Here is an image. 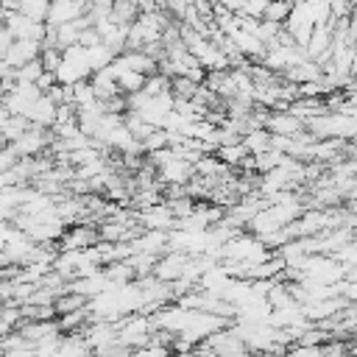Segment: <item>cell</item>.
<instances>
[{
  "label": "cell",
  "instance_id": "cell-1",
  "mask_svg": "<svg viewBox=\"0 0 357 357\" xmlns=\"http://www.w3.org/2000/svg\"><path fill=\"white\" fill-rule=\"evenodd\" d=\"M50 142H53V131H50V128L28 126V131H25L20 139L8 142V145H11V151H14L17 156H39V153H45V151L50 148Z\"/></svg>",
  "mask_w": 357,
  "mask_h": 357
},
{
  "label": "cell",
  "instance_id": "cell-2",
  "mask_svg": "<svg viewBox=\"0 0 357 357\" xmlns=\"http://www.w3.org/2000/svg\"><path fill=\"white\" fill-rule=\"evenodd\" d=\"M187 257H190V254H184V251H178V248L165 251V254L156 259V265H153V276L162 279V282H176V279L184 273Z\"/></svg>",
  "mask_w": 357,
  "mask_h": 357
},
{
  "label": "cell",
  "instance_id": "cell-3",
  "mask_svg": "<svg viewBox=\"0 0 357 357\" xmlns=\"http://www.w3.org/2000/svg\"><path fill=\"white\" fill-rule=\"evenodd\" d=\"M39 50H42V42H31V39H14L6 50V64L20 70L22 64L39 59Z\"/></svg>",
  "mask_w": 357,
  "mask_h": 357
},
{
  "label": "cell",
  "instance_id": "cell-4",
  "mask_svg": "<svg viewBox=\"0 0 357 357\" xmlns=\"http://www.w3.org/2000/svg\"><path fill=\"white\" fill-rule=\"evenodd\" d=\"M56 112H59V106L42 92L33 103H31V109L25 112V117H28V123L31 126H42V128H53V123H56Z\"/></svg>",
  "mask_w": 357,
  "mask_h": 357
},
{
  "label": "cell",
  "instance_id": "cell-5",
  "mask_svg": "<svg viewBox=\"0 0 357 357\" xmlns=\"http://www.w3.org/2000/svg\"><path fill=\"white\" fill-rule=\"evenodd\" d=\"M84 307H89V298H86L84 293L70 290V287H64V290H61V293L53 298L56 318H59V315H67V312H78V310H84Z\"/></svg>",
  "mask_w": 357,
  "mask_h": 357
},
{
  "label": "cell",
  "instance_id": "cell-6",
  "mask_svg": "<svg viewBox=\"0 0 357 357\" xmlns=\"http://www.w3.org/2000/svg\"><path fill=\"white\" fill-rule=\"evenodd\" d=\"M28 126H31V123H28L25 114H8L6 123L0 126V134H3L8 142H14V139H20V137L28 131Z\"/></svg>",
  "mask_w": 357,
  "mask_h": 357
},
{
  "label": "cell",
  "instance_id": "cell-7",
  "mask_svg": "<svg viewBox=\"0 0 357 357\" xmlns=\"http://www.w3.org/2000/svg\"><path fill=\"white\" fill-rule=\"evenodd\" d=\"M243 145L248 148V153H262L271 148V134L265 128H254V131L243 134Z\"/></svg>",
  "mask_w": 357,
  "mask_h": 357
},
{
  "label": "cell",
  "instance_id": "cell-8",
  "mask_svg": "<svg viewBox=\"0 0 357 357\" xmlns=\"http://www.w3.org/2000/svg\"><path fill=\"white\" fill-rule=\"evenodd\" d=\"M42 73H45V67H42V61H39V59H33V61H28V64H22L20 70H14V78H17V84H36Z\"/></svg>",
  "mask_w": 357,
  "mask_h": 357
},
{
  "label": "cell",
  "instance_id": "cell-9",
  "mask_svg": "<svg viewBox=\"0 0 357 357\" xmlns=\"http://www.w3.org/2000/svg\"><path fill=\"white\" fill-rule=\"evenodd\" d=\"M39 61H42V67H45L47 73H56V67L61 64V50H56V47H42V50H39Z\"/></svg>",
  "mask_w": 357,
  "mask_h": 357
},
{
  "label": "cell",
  "instance_id": "cell-10",
  "mask_svg": "<svg viewBox=\"0 0 357 357\" xmlns=\"http://www.w3.org/2000/svg\"><path fill=\"white\" fill-rule=\"evenodd\" d=\"M17 159H20V156H17L14 151H11V145H8V148H3V151H0V173H6V170H11Z\"/></svg>",
  "mask_w": 357,
  "mask_h": 357
},
{
  "label": "cell",
  "instance_id": "cell-11",
  "mask_svg": "<svg viewBox=\"0 0 357 357\" xmlns=\"http://www.w3.org/2000/svg\"><path fill=\"white\" fill-rule=\"evenodd\" d=\"M231 357H265L262 351H251V349H243V351H237V354H231Z\"/></svg>",
  "mask_w": 357,
  "mask_h": 357
},
{
  "label": "cell",
  "instance_id": "cell-12",
  "mask_svg": "<svg viewBox=\"0 0 357 357\" xmlns=\"http://www.w3.org/2000/svg\"><path fill=\"white\" fill-rule=\"evenodd\" d=\"M3 148H8V139H6L3 134H0V151H3Z\"/></svg>",
  "mask_w": 357,
  "mask_h": 357
}]
</instances>
